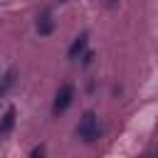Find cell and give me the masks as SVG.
<instances>
[{"instance_id":"obj_1","label":"cell","mask_w":158,"mask_h":158,"mask_svg":"<svg viewBox=\"0 0 158 158\" xmlns=\"http://www.w3.org/2000/svg\"><path fill=\"white\" fill-rule=\"evenodd\" d=\"M99 133H101V128H99L96 114L94 111H84V116L79 118V126H77V136L84 143H91L94 138H99Z\"/></svg>"},{"instance_id":"obj_2","label":"cell","mask_w":158,"mask_h":158,"mask_svg":"<svg viewBox=\"0 0 158 158\" xmlns=\"http://www.w3.org/2000/svg\"><path fill=\"white\" fill-rule=\"evenodd\" d=\"M72 99H74V86H72V84H62V86L57 89V94H54V104H52V114H54V116H59V114H64V111L69 109V104H72Z\"/></svg>"},{"instance_id":"obj_3","label":"cell","mask_w":158,"mask_h":158,"mask_svg":"<svg viewBox=\"0 0 158 158\" xmlns=\"http://www.w3.org/2000/svg\"><path fill=\"white\" fill-rule=\"evenodd\" d=\"M86 42H89V32H81L74 42H72V47H69V59H79L81 54H84V49H86Z\"/></svg>"},{"instance_id":"obj_4","label":"cell","mask_w":158,"mask_h":158,"mask_svg":"<svg viewBox=\"0 0 158 158\" xmlns=\"http://www.w3.org/2000/svg\"><path fill=\"white\" fill-rule=\"evenodd\" d=\"M54 30V20H52V10H42V15L37 17V32L40 35H49Z\"/></svg>"},{"instance_id":"obj_5","label":"cell","mask_w":158,"mask_h":158,"mask_svg":"<svg viewBox=\"0 0 158 158\" xmlns=\"http://www.w3.org/2000/svg\"><path fill=\"white\" fill-rule=\"evenodd\" d=\"M12 123H15V109H7L5 116H2V121H0V133H7L12 128Z\"/></svg>"},{"instance_id":"obj_6","label":"cell","mask_w":158,"mask_h":158,"mask_svg":"<svg viewBox=\"0 0 158 158\" xmlns=\"http://www.w3.org/2000/svg\"><path fill=\"white\" fill-rule=\"evenodd\" d=\"M81 62H84V64H91V62H94V52H84V54H81Z\"/></svg>"},{"instance_id":"obj_7","label":"cell","mask_w":158,"mask_h":158,"mask_svg":"<svg viewBox=\"0 0 158 158\" xmlns=\"http://www.w3.org/2000/svg\"><path fill=\"white\" fill-rule=\"evenodd\" d=\"M42 153H44V148H42V146H37V148L32 151V156H42Z\"/></svg>"},{"instance_id":"obj_8","label":"cell","mask_w":158,"mask_h":158,"mask_svg":"<svg viewBox=\"0 0 158 158\" xmlns=\"http://www.w3.org/2000/svg\"><path fill=\"white\" fill-rule=\"evenodd\" d=\"M111 2H114V0H111Z\"/></svg>"}]
</instances>
